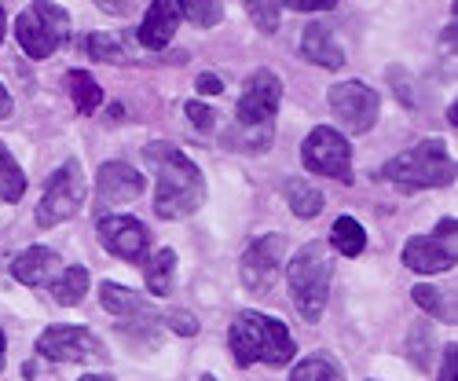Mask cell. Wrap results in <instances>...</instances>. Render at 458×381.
<instances>
[{"instance_id": "60d3db41", "label": "cell", "mask_w": 458, "mask_h": 381, "mask_svg": "<svg viewBox=\"0 0 458 381\" xmlns=\"http://www.w3.org/2000/svg\"><path fill=\"white\" fill-rule=\"evenodd\" d=\"M78 381H114L110 374H85V377H78Z\"/></svg>"}, {"instance_id": "52a82bcc", "label": "cell", "mask_w": 458, "mask_h": 381, "mask_svg": "<svg viewBox=\"0 0 458 381\" xmlns=\"http://www.w3.org/2000/svg\"><path fill=\"white\" fill-rule=\"evenodd\" d=\"M301 158H304V169H312L316 176L341 180V183L352 180V147L330 125H316L309 132V140L301 147Z\"/></svg>"}, {"instance_id": "4fadbf2b", "label": "cell", "mask_w": 458, "mask_h": 381, "mask_svg": "<svg viewBox=\"0 0 458 381\" xmlns=\"http://www.w3.org/2000/svg\"><path fill=\"white\" fill-rule=\"evenodd\" d=\"M96 337L85 326H48L37 337V352L52 363H81L96 352Z\"/></svg>"}, {"instance_id": "8992f818", "label": "cell", "mask_w": 458, "mask_h": 381, "mask_svg": "<svg viewBox=\"0 0 458 381\" xmlns=\"http://www.w3.org/2000/svg\"><path fill=\"white\" fill-rule=\"evenodd\" d=\"M85 202V173L78 162H63L48 183H45V195L37 202V224L41 227H55L63 220H70L73 213L81 209Z\"/></svg>"}, {"instance_id": "d590c367", "label": "cell", "mask_w": 458, "mask_h": 381, "mask_svg": "<svg viewBox=\"0 0 458 381\" xmlns=\"http://www.w3.org/2000/svg\"><path fill=\"white\" fill-rule=\"evenodd\" d=\"M92 4H99L106 15H129L132 0H92Z\"/></svg>"}, {"instance_id": "d6a6232c", "label": "cell", "mask_w": 458, "mask_h": 381, "mask_svg": "<svg viewBox=\"0 0 458 381\" xmlns=\"http://www.w3.org/2000/svg\"><path fill=\"white\" fill-rule=\"evenodd\" d=\"M389 81L396 85V92H400L403 106H418V103H414V92H411V85H407V73H403V70H389Z\"/></svg>"}, {"instance_id": "8d00e7d4", "label": "cell", "mask_w": 458, "mask_h": 381, "mask_svg": "<svg viewBox=\"0 0 458 381\" xmlns=\"http://www.w3.org/2000/svg\"><path fill=\"white\" fill-rule=\"evenodd\" d=\"M8 114H12V96H8V89H4V85H0V122H4Z\"/></svg>"}, {"instance_id": "9c48e42d", "label": "cell", "mask_w": 458, "mask_h": 381, "mask_svg": "<svg viewBox=\"0 0 458 381\" xmlns=\"http://www.w3.org/2000/svg\"><path fill=\"white\" fill-rule=\"evenodd\" d=\"M327 103L334 110L337 125L356 132V136H363V132H370L377 125V106L381 103H377V92L370 85H363V81H341V85H334L327 92Z\"/></svg>"}, {"instance_id": "ba28073f", "label": "cell", "mask_w": 458, "mask_h": 381, "mask_svg": "<svg viewBox=\"0 0 458 381\" xmlns=\"http://www.w3.org/2000/svg\"><path fill=\"white\" fill-rule=\"evenodd\" d=\"M454 232H458V220L454 216H444L437 224L433 235H414L407 246H403V264L418 275H440V272H451L454 268Z\"/></svg>"}, {"instance_id": "2e32d148", "label": "cell", "mask_w": 458, "mask_h": 381, "mask_svg": "<svg viewBox=\"0 0 458 381\" xmlns=\"http://www.w3.org/2000/svg\"><path fill=\"white\" fill-rule=\"evenodd\" d=\"M59 272H63V264H59L55 250H48V246H30L26 253H19L12 260V275L22 286H48Z\"/></svg>"}, {"instance_id": "4316f807", "label": "cell", "mask_w": 458, "mask_h": 381, "mask_svg": "<svg viewBox=\"0 0 458 381\" xmlns=\"http://www.w3.org/2000/svg\"><path fill=\"white\" fill-rule=\"evenodd\" d=\"M85 52L96 63H125V48L114 33H89L85 37Z\"/></svg>"}, {"instance_id": "83f0119b", "label": "cell", "mask_w": 458, "mask_h": 381, "mask_svg": "<svg viewBox=\"0 0 458 381\" xmlns=\"http://www.w3.org/2000/svg\"><path fill=\"white\" fill-rule=\"evenodd\" d=\"M246 12H250V19H253V26L260 33H276L279 30L283 0H246Z\"/></svg>"}, {"instance_id": "d6986e66", "label": "cell", "mask_w": 458, "mask_h": 381, "mask_svg": "<svg viewBox=\"0 0 458 381\" xmlns=\"http://www.w3.org/2000/svg\"><path fill=\"white\" fill-rule=\"evenodd\" d=\"M173 275H176V253H173L169 246H162V250H155V253L147 257L143 279H147V290H150V293L165 297V293L173 290Z\"/></svg>"}, {"instance_id": "f1b7e54d", "label": "cell", "mask_w": 458, "mask_h": 381, "mask_svg": "<svg viewBox=\"0 0 458 381\" xmlns=\"http://www.w3.org/2000/svg\"><path fill=\"white\" fill-rule=\"evenodd\" d=\"M180 4V12H183V19H191L195 26H213V22H220V0H176Z\"/></svg>"}, {"instance_id": "1f68e13d", "label": "cell", "mask_w": 458, "mask_h": 381, "mask_svg": "<svg viewBox=\"0 0 458 381\" xmlns=\"http://www.w3.org/2000/svg\"><path fill=\"white\" fill-rule=\"evenodd\" d=\"M283 4L293 12H330L337 0H283Z\"/></svg>"}, {"instance_id": "5bb4252c", "label": "cell", "mask_w": 458, "mask_h": 381, "mask_svg": "<svg viewBox=\"0 0 458 381\" xmlns=\"http://www.w3.org/2000/svg\"><path fill=\"white\" fill-rule=\"evenodd\" d=\"M96 187H99L96 195L103 206H125L143 195V176L129 162H106V165H99Z\"/></svg>"}, {"instance_id": "ac0fdd59", "label": "cell", "mask_w": 458, "mask_h": 381, "mask_svg": "<svg viewBox=\"0 0 458 381\" xmlns=\"http://www.w3.org/2000/svg\"><path fill=\"white\" fill-rule=\"evenodd\" d=\"M99 301L110 316H125V319H150L155 309L147 304V297H140L136 290L129 286H118V283H103L99 286Z\"/></svg>"}, {"instance_id": "30bf717a", "label": "cell", "mask_w": 458, "mask_h": 381, "mask_svg": "<svg viewBox=\"0 0 458 381\" xmlns=\"http://www.w3.org/2000/svg\"><path fill=\"white\" fill-rule=\"evenodd\" d=\"M279 99H283V81L276 78L272 70H257L250 73V81L239 96V125L246 129H260V125H268L276 114H279Z\"/></svg>"}, {"instance_id": "5b68a950", "label": "cell", "mask_w": 458, "mask_h": 381, "mask_svg": "<svg viewBox=\"0 0 458 381\" xmlns=\"http://www.w3.org/2000/svg\"><path fill=\"white\" fill-rule=\"evenodd\" d=\"M73 22L70 12L52 4V0H33V4L15 19V41L30 59H52L59 45L70 37Z\"/></svg>"}, {"instance_id": "f546056e", "label": "cell", "mask_w": 458, "mask_h": 381, "mask_svg": "<svg viewBox=\"0 0 458 381\" xmlns=\"http://www.w3.org/2000/svg\"><path fill=\"white\" fill-rule=\"evenodd\" d=\"M183 114H187V122L195 125L199 132H209V129L216 125V114H213V106H206V103H199V99H191V103L183 106Z\"/></svg>"}, {"instance_id": "836d02e7", "label": "cell", "mask_w": 458, "mask_h": 381, "mask_svg": "<svg viewBox=\"0 0 458 381\" xmlns=\"http://www.w3.org/2000/svg\"><path fill=\"white\" fill-rule=\"evenodd\" d=\"M169 323H173L176 334H187V337H191V334H199V319L191 316V312H173Z\"/></svg>"}, {"instance_id": "f35d334b", "label": "cell", "mask_w": 458, "mask_h": 381, "mask_svg": "<svg viewBox=\"0 0 458 381\" xmlns=\"http://www.w3.org/2000/svg\"><path fill=\"white\" fill-rule=\"evenodd\" d=\"M4 33H8V15H4V4H0V45H4Z\"/></svg>"}, {"instance_id": "7a4b0ae2", "label": "cell", "mask_w": 458, "mask_h": 381, "mask_svg": "<svg viewBox=\"0 0 458 381\" xmlns=\"http://www.w3.org/2000/svg\"><path fill=\"white\" fill-rule=\"evenodd\" d=\"M227 345L239 367L268 363V367H286L293 360V337L283 319L260 316V312H239L227 330Z\"/></svg>"}, {"instance_id": "8fae6325", "label": "cell", "mask_w": 458, "mask_h": 381, "mask_svg": "<svg viewBox=\"0 0 458 381\" xmlns=\"http://www.w3.org/2000/svg\"><path fill=\"white\" fill-rule=\"evenodd\" d=\"M96 232H99V242L118 257V260H143L147 246H150V235H147V227L136 220V216H122V213H114V216H96Z\"/></svg>"}, {"instance_id": "7402d4cb", "label": "cell", "mask_w": 458, "mask_h": 381, "mask_svg": "<svg viewBox=\"0 0 458 381\" xmlns=\"http://www.w3.org/2000/svg\"><path fill=\"white\" fill-rule=\"evenodd\" d=\"M411 297H414V304H418V309H422V312H429L433 319H440V323H458V316H454V297L447 301L437 286H429V283H418L414 290H411Z\"/></svg>"}, {"instance_id": "9a60e30c", "label": "cell", "mask_w": 458, "mask_h": 381, "mask_svg": "<svg viewBox=\"0 0 458 381\" xmlns=\"http://www.w3.org/2000/svg\"><path fill=\"white\" fill-rule=\"evenodd\" d=\"M180 22H183V12H180L176 0H155V4L147 8L143 22H140V45L150 48V52H162L176 37Z\"/></svg>"}, {"instance_id": "6da1fadb", "label": "cell", "mask_w": 458, "mask_h": 381, "mask_svg": "<svg viewBox=\"0 0 458 381\" xmlns=\"http://www.w3.org/2000/svg\"><path fill=\"white\" fill-rule=\"evenodd\" d=\"M143 158L155 165L158 190H155V213L162 220H183L206 202V180L199 165L191 162L173 143H147Z\"/></svg>"}, {"instance_id": "ffe728a7", "label": "cell", "mask_w": 458, "mask_h": 381, "mask_svg": "<svg viewBox=\"0 0 458 381\" xmlns=\"http://www.w3.org/2000/svg\"><path fill=\"white\" fill-rule=\"evenodd\" d=\"M330 246L341 257H360L367 250V232L356 216H337L334 220V232H330Z\"/></svg>"}, {"instance_id": "277c9868", "label": "cell", "mask_w": 458, "mask_h": 381, "mask_svg": "<svg viewBox=\"0 0 458 381\" xmlns=\"http://www.w3.org/2000/svg\"><path fill=\"white\" fill-rule=\"evenodd\" d=\"M454 162L447 158V150L440 140H426L403 155H396L393 162H386L381 180H393L400 187H451L454 183Z\"/></svg>"}, {"instance_id": "4dcf8cb0", "label": "cell", "mask_w": 458, "mask_h": 381, "mask_svg": "<svg viewBox=\"0 0 458 381\" xmlns=\"http://www.w3.org/2000/svg\"><path fill=\"white\" fill-rule=\"evenodd\" d=\"M454 374H458V345L451 341L440 356V381H454Z\"/></svg>"}, {"instance_id": "e575fe53", "label": "cell", "mask_w": 458, "mask_h": 381, "mask_svg": "<svg viewBox=\"0 0 458 381\" xmlns=\"http://www.w3.org/2000/svg\"><path fill=\"white\" fill-rule=\"evenodd\" d=\"M199 92L202 96H220L224 92V81L216 78V73H202V78H199Z\"/></svg>"}, {"instance_id": "e0dca14e", "label": "cell", "mask_w": 458, "mask_h": 381, "mask_svg": "<svg viewBox=\"0 0 458 381\" xmlns=\"http://www.w3.org/2000/svg\"><path fill=\"white\" fill-rule=\"evenodd\" d=\"M301 55L323 66V70H341L345 66V52H341V45L334 41V33L323 26V22H312V26H304L301 33Z\"/></svg>"}, {"instance_id": "ab89813d", "label": "cell", "mask_w": 458, "mask_h": 381, "mask_svg": "<svg viewBox=\"0 0 458 381\" xmlns=\"http://www.w3.org/2000/svg\"><path fill=\"white\" fill-rule=\"evenodd\" d=\"M447 122H451V129H458V103H451V110H447Z\"/></svg>"}, {"instance_id": "74e56055", "label": "cell", "mask_w": 458, "mask_h": 381, "mask_svg": "<svg viewBox=\"0 0 458 381\" xmlns=\"http://www.w3.org/2000/svg\"><path fill=\"white\" fill-rule=\"evenodd\" d=\"M4 356H8V337H4V330H0V370H4Z\"/></svg>"}, {"instance_id": "3957f363", "label": "cell", "mask_w": 458, "mask_h": 381, "mask_svg": "<svg viewBox=\"0 0 458 381\" xmlns=\"http://www.w3.org/2000/svg\"><path fill=\"white\" fill-rule=\"evenodd\" d=\"M330 279H334V260L323 242H309L293 253L286 268V286L293 297V309L304 323H319L323 309L330 301Z\"/></svg>"}, {"instance_id": "484cf974", "label": "cell", "mask_w": 458, "mask_h": 381, "mask_svg": "<svg viewBox=\"0 0 458 381\" xmlns=\"http://www.w3.org/2000/svg\"><path fill=\"white\" fill-rule=\"evenodd\" d=\"M290 381H345V367L330 356H309L293 367Z\"/></svg>"}, {"instance_id": "44dd1931", "label": "cell", "mask_w": 458, "mask_h": 381, "mask_svg": "<svg viewBox=\"0 0 458 381\" xmlns=\"http://www.w3.org/2000/svg\"><path fill=\"white\" fill-rule=\"evenodd\" d=\"M66 89H70V96H73V103H78L81 114H96L103 106V89L85 70H70L66 73Z\"/></svg>"}, {"instance_id": "b9f144b4", "label": "cell", "mask_w": 458, "mask_h": 381, "mask_svg": "<svg viewBox=\"0 0 458 381\" xmlns=\"http://www.w3.org/2000/svg\"><path fill=\"white\" fill-rule=\"evenodd\" d=\"M202 381H216V377H213V374H206V377H202Z\"/></svg>"}, {"instance_id": "d4e9b609", "label": "cell", "mask_w": 458, "mask_h": 381, "mask_svg": "<svg viewBox=\"0 0 458 381\" xmlns=\"http://www.w3.org/2000/svg\"><path fill=\"white\" fill-rule=\"evenodd\" d=\"M26 195V173L12 158V150L0 143V202H19Z\"/></svg>"}, {"instance_id": "cb8c5ba5", "label": "cell", "mask_w": 458, "mask_h": 381, "mask_svg": "<svg viewBox=\"0 0 458 381\" xmlns=\"http://www.w3.org/2000/svg\"><path fill=\"white\" fill-rule=\"evenodd\" d=\"M48 286H52L59 304H78L89 293V272L81 268V264H73V268H63Z\"/></svg>"}, {"instance_id": "7c38bea8", "label": "cell", "mask_w": 458, "mask_h": 381, "mask_svg": "<svg viewBox=\"0 0 458 381\" xmlns=\"http://www.w3.org/2000/svg\"><path fill=\"white\" fill-rule=\"evenodd\" d=\"M283 257H286V239L283 235H260L246 246L242 253V283L253 293H264L272 286V279L283 268Z\"/></svg>"}, {"instance_id": "603a6c76", "label": "cell", "mask_w": 458, "mask_h": 381, "mask_svg": "<svg viewBox=\"0 0 458 381\" xmlns=\"http://www.w3.org/2000/svg\"><path fill=\"white\" fill-rule=\"evenodd\" d=\"M286 202H290L293 216L312 220V216H319V209H323V190L312 187V183H304V180H290V183H286Z\"/></svg>"}]
</instances>
